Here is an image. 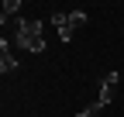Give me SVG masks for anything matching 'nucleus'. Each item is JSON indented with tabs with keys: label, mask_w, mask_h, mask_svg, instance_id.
<instances>
[{
	"label": "nucleus",
	"mask_w": 124,
	"mask_h": 117,
	"mask_svg": "<svg viewBox=\"0 0 124 117\" xmlns=\"http://www.w3.org/2000/svg\"><path fill=\"white\" fill-rule=\"evenodd\" d=\"M41 28H45V24H41L38 17H35V21L21 17L17 24H14V41H17V48L41 55V52H45V38H41Z\"/></svg>",
	"instance_id": "1"
},
{
	"label": "nucleus",
	"mask_w": 124,
	"mask_h": 117,
	"mask_svg": "<svg viewBox=\"0 0 124 117\" xmlns=\"http://www.w3.org/2000/svg\"><path fill=\"white\" fill-rule=\"evenodd\" d=\"M117 83H121V76H117V72H103V79H100V93H97V107H107V103L114 100Z\"/></svg>",
	"instance_id": "2"
},
{
	"label": "nucleus",
	"mask_w": 124,
	"mask_h": 117,
	"mask_svg": "<svg viewBox=\"0 0 124 117\" xmlns=\"http://www.w3.org/2000/svg\"><path fill=\"white\" fill-rule=\"evenodd\" d=\"M52 24H55L59 38L66 41V45L76 38V28H72V17H69V10H55V14H52Z\"/></svg>",
	"instance_id": "3"
},
{
	"label": "nucleus",
	"mask_w": 124,
	"mask_h": 117,
	"mask_svg": "<svg viewBox=\"0 0 124 117\" xmlns=\"http://www.w3.org/2000/svg\"><path fill=\"white\" fill-rule=\"evenodd\" d=\"M0 72H4V76H10V72H17V58H14V52L7 48V38L0 41Z\"/></svg>",
	"instance_id": "4"
},
{
	"label": "nucleus",
	"mask_w": 124,
	"mask_h": 117,
	"mask_svg": "<svg viewBox=\"0 0 124 117\" xmlns=\"http://www.w3.org/2000/svg\"><path fill=\"white\" fill-rule=\"evenodd\" d=\"M17 10H21V0H4V10H0V21L7 24V17H14Z\"/></svg>",
	"instance_id": "5"
},
{
	"label": "nucleus",
	"mask_w": 124,
	"mask_h": 117,
	"mask_svg": "<svg viewBox=\"0 0 124 117\" xmlns=\"http://www.w3.org/2000/svg\"><path fill=\"white\" fill-rule=\"evenodd\" d=\"M69 17H72V28H83L90 17H86V10H69Z\"/></svg>",
	"instance_id": "6"
},
{
	"label": "nucleus",
	"mask_w": 124,
	"mask_h": 117,
	"mask_svg": "<svg viewBox=\"0 0 124 117\" xmlns=\"http://www.w3.org/2000/svg\"><path fill=\"white\" fill-rule=\"evenodd\" d=\"M100 110H103V107H97V103H90V107H83L79 114H76V117H100Z\"/></svg>",
	"instance_id": "7"
}]
</instances>
